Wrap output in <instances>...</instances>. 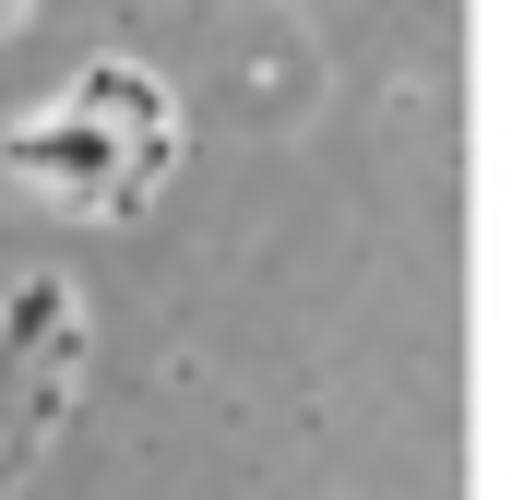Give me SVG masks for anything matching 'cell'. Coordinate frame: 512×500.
<instances>
[{
    "mask_svg": "<svg viewBox=\"0 0 512 500\" xmlns=\"http://www.w3.org/2000/svg\"><path fill=\"white\" fill-rule=\"evenodd\" d=\"M60 334H72V298H60V286H24V298L0 310V441H12L24 405L48 417V393H36V346H60Z\"/></svg>",
    "mask_w": 512,
    "mask_h": 500,
    "instance_id": "cell-1",
    "label": "cell"
},
{
    "mask_svg": "<svg viewBox=\"0 0 512 500\" xmlns=\"http://www.w3.org/2000/svg\"><path fill=\"white\" fill-rule=\"evenodd\" d=\"M12 167H24V179H72V191H96V203H120L131 191V167H120V143H108V131H12Z\"/></svg>",
    "mask_w": 512,
    "mask_h": 500,
    "instance_id": "cell-2",
    "label": "cell"
}]
</instances>
